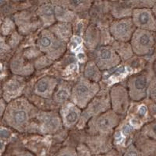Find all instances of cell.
<instances>
[{
    "mask_svg": "<svg viewBox=\"0 0 156 156\" xmlns=\"http://www.w3.org/2000/svg\"><path fill=\"white\" fill-rule=\"evenodd\" d=\"M38 115L37 108L26 98H17L10 101L2 115V120L14 129L20 130Z\"/></svg>",
    "mask_w": 156,
    "mask_h": 156,
    "instance_id": "1",
    "label": "cell"
},
{
    "mask_svg": "<svg viewBox=\"0 0 156 156\" xmlns=\"http://www.w3.org/2000/svg\"><path fill=\"white\" fill-rule=\"evenodd\" d=\"M99 89L98 83L82 76L72 87L70 101L82 110L84 109L97 96Z\"/></svg>",
    "mask_w": 156,
    "mask_h": 156,
    "instance_id": "2",
    "label": "cell"
},
{
    "mask_svg": "<svg viewBox=\"0 0 156 156\" xmlns=\"http://www.w3.org/2000/svg\"><path fill=\"white\" fill-rule=\"evenodd\" d=\"M66 44L49 29L42 30L37 40V48L51 60H55L63 55L66 51Z\"/></svg>",
    "mask_w": 156,
    "mask_h": 156,
    "instance_id": "3",
    "label": "cell"
},
{
    "mask_svg": "<svg viewBox=\"0 0 156 156\" xmlns=\"http://www.w3.org/2000/svg\"><path fill=\"white\" fill-rule=\"evenodd\" d=\"M119 119L120 115L112 109H108L88 121V130L94 134H108L112 133L114 128L119 124Z\"/></svg>",
    "mask_w": 156,
    "mask_h": 156,
    "instance_id": "4",
    "label": "cell"
},
{
    "mask_svg": "<svg viewBox=\"0 0 156 156\" xmlns=\"http://www.w3.org/2000/svg\"><path fill=\"white\" fill-rule=\"evenodd\" d=\"M133 53L140 56L150 55L156 46L154 32L143 29H136L130 40Z\"/></svg>",
    "mask_w": 156,
    "mask_h": 156,
    "instance_id": "5",
    "label": "cell"
},
{
    "mask_svg": "<svg viewBox=\"0 0 156 156\" xmlns=\"http://www.w3.org/2000/svg\"><path fill=\"white\" fill-rule=\"evenodd\" d=\"M151 80L147 73H140L130 76L127 81V90L130 99L140 101L146 98Z\"/></svg>",
    "mask_w": 156,
    "mask_h": 156,
    "instance_id": "6",
    "label": "cell"
},
{
    "mask_svg": "<svg viewBox=\"0 0 156 156\" xmlns=\"http://www.w3.org/2000/svg\"><path fill=\"white\" fill-rule=\"evenodd\" d=\"M136 29L132 17H125L112 22L109 30L116 41L129 42Z\"/></svg>",
    "mask_w": 156,
    "mask_h": 156,
    "instance_id": "7",
    "label": "cell"
},
{
    "mask_svg": "<svg viewBox=\"0 0 156 156\" xmlns=\"http://www.w3.org/2000/svg\"><path fill=\"white\" fill-rule=\"evenodd\" d=\"M111 108L118 115H123L127 112L129 105L128 90L122 85H115L109 92Z\"/></svg>",
    "mask_w": 156,
    "mask_h": 156,
    "instance_id": "8",
    "label": "cell"
},
{
    "mask_svg": "<svg viewBox=\"0 0 156 156\" xmlns=\"http://www.w3.org/2000/svg\"><path fill=\"white\" fill-rule=\"evenodd\" d=\"M94 61L101 70H105L119 65L121 58L112 47L101 46L95 51Z\"/></svg>",
    "mask_w": 156,
    "mask_h": 156,
    "instance_id": "9",
    "label": "cell"
},
{
    "mask_svg": "<svg viewBox=\"0 0 156 156\" xmlns=\"http://www.w3.org/2000/svg\"><path fill=\"white\" fill-rule=\"evenodd\" d=\"M111 108L110 98L106 95L96 96L82 112L80 122L90 120L91 118L106 112Z\"/></svg>",
    "mask_w": 156,
    "mask_h": 156,
    "instance_id": "10",
    "label": "cell"
},
{
    "mask_svg": "<svg viewBox=\"0 0 156 156\" xmlns=\"http://www.w3.org/2000/svg\"><path fill=\"white\" fill-rule=\"evenodd\" d=\"M132 20L136 28L156 31V21L152 9L148 8H134L132 10Z\"/></svg>",
    "mask_w": 156,
    "mask_h": 156,
    "instance_id": "11",
    "label": "cell"
},
{
    "mask_svg": "<svg viewBox=\"0 0 156 156\" xmlns=\"http://www.w3.org/2000/svg\"><path fill=\"white\" fill-rule=\"evenodd\" d=\"M62 105L60 116L62 123L66 127H73L80 122L82 109L71 101L64 103Z\"/></svg>",
    "mask_w": 156,
    "mask_h": 156,
    "instance_id": "12",
    "label": "cell"
},
{
    "mask_svg": "<svg viewBox=\"0 0 156 156\" xmlns=\"http://www.w3.org/2000/svg\"><path fill=\"white\" fill-rule=\"evenodd\" d=\"M25 87V81L23 78L15 76L5 82L2 87V98L5 101L14 100L21 94Z\"/></svg>",
    "mask_w": 156,
    "mask_h": 156,
    "instance_id": "13",
    "label": "cell"
},
{
    "mask_svg": "<svg viewBox=\"0 0 156 156\" xmlns=\"http://www.w3.org/2000/svg\"><path fill=\"white\" fill-rule=\"evenodd\" d=\"M58 83L56 78L51 76H44L36 82L34 92L36 95L43 98H52Z\"/></svg>",
    "mask_w": 156,
    "mask_h": 156,
    "instance_id": "14",
    "label": "cell"
},
{
    "mask_svg": "<svg viewBox=\"0 0 156 156\" xmlns=\"http://www.w3.org/2000/svg\"><path fill=\"white\" fill-rule=\"evenodd\" d=\"M51 4L73 11L84 12L92 5L94 0H50Z\"/></svg>",
    "mask_w": 156,
    "mask_h": 156,
    "instance_id": "15",
    "label": "cell"
},
{
    "mask_svg": "<svg viewBox=\"0 0 156 156\" xmlns=\"http://www.w3.org/2000/svg\"><path fill=\"white\" fill-rule=\"evenodd\" d=\"M42 125V128L48 132L55 131L62 123L61 116L54 112H38L37 116Z\"/></svg>",
    "mask_w": 156,
    "mask_h": 156,
    "instance_id": "16",
    "label": "cell"
},
{
    "mask_svg": "<svg viewBox=\"0 0 156 156\" xmlns=\"http://www.w3.org/2000/svg\"><path fill=\"white\" fill-rule=\"evenodd\" d=\"M37 16L44 27H51L56 20L52 4L46 3L39 6L37 10Z\"/></svg>",
    "mask_w": 156,
    "mask_h": 156,
    "instance_id": "17",
    "label": "cell"
},
{
    "mask_svg": "<svg viewBox=\"0 0 156 156\" xmlns=\"http://www.w3.org/2000/svg\"><path fill=\"white\" fill-rule=\"evenodd\" d=\"M49 30L64 42H67L72 36V27L69 23L58 22L49 27Z\"/></svg>",
    "mask_w": 156,
    "mask_h": 156,
    "instance_id": "18",
    "label": "cell"
},
{
    "mask_svg": "<svg viewBox=\"0 0 156 156\" xmlns=\"http://www.w3.org/2000/svg\"><path fill=\"white\" fill-rule=\"evenodd\" d=\"M71 90L72 88L67 83L62 81L59 83L52 96L54 101L58 105H63L67 102L68 100L70 99Z\"/></svg>",
    "mask_w": 156,
    "mask_h": 156,
    "instance_id": "19",
    "label": "cell"
},
{
    "mask_svg": "<svg viewBox=\"0 0 156 156\" xmlns=\"http://www.w3.org/2000/svg\"><path fill=\"white\" fill-rule=\"evenodd\" d=\"M11 70L17 75H29L34 69L31 64L26 63L23 58L15 57L11 62Z\"/></svg>",
    "mask_w": 156,
    "mask_h": 156,
    "instance_id": "20",
    "label": "cell"
},
{
    "mask_svg": "<svg viewBox=\"0 0 156 156\" xmlns=\"http://www.w3.org/2000/svg\"><path fill=\"white\" fill-rule=\"evenodd\" d=\"M83 75L88 80L98 83L101 79V73L100 68L98 66L94 61H89L86 64L84 70H83Z\"/></svg>",
    "mask_w": 156,
    "mask_h": 156,
    "instance_id": "21",
    "label": "cell"
},
{
    "mask_svg": "<svg viewBox=\"0 0 156 156\" xmlns=\"http://www.w3.org/2000/svg\"><path fill=\"white\" fill-rule=\"evenodd\" d=\"M53 5V4H52ZM54 10H55V18L59 22H66L69 23L74 17V12L69 10V9L63 8L62 6L53 5Z\"/></svg>",
    "mask_w": 156,
    "mask_h": 156,
    "instance_id": "22",
    "label": "cell"
},
{
    "mask_svg": "<svg viewBox=\"0 0 156 156\" xmlns=\"http://www.w3.org/2000/svg\"><path fill=\"white\" fill-rule=\"evenodd\" d=\"M115 46L117 48H114L116 52L119 54L121 58L127 59L129 57H131L133 54V51L132 49L131 44L128 42H120L116 41Z\"/></svg>",
    "mask_w": 156,
    "mask_h": 156,
    "instance_id": "23",
    "label": "cell"
},
{
    "mask_svg": "<svg viewBox=\"0 0 156 156\" xmlns=\"http://www.w3.org/2000/svg\"><path fill=\"white\" fill-rule=\"evenodd\" d=\"M132 6L135 8H151L155 5L156 0H129Z\"/></svg>",
    "mask_w": 156,
    "mask_h": 156,
    "instance_id": "24",
    "label": "cell"
},
{
    "mask_svg": "<svg viewBox=\"0 0 156 156\" xmlns=\"http://www.w3.org/2000/svg\"><path fill=\"white\" fill-rule=\"evenodd\" d=\"M143 133L156 140V122H151L143 128Z\"/></svg>",
    "mask_w": 156,
    "mask_h": 156,
    "instance_id": "25",
    "label": "cell"
},
{
    "mask_svg": "<svg viewBox=\"0 0 156 156\" xmlns=\"http://www.w3.org/2000/svg\"><path fill=\"white\" fill-rule=\"evenodd\" d=\"M148 95L154 102L156 103V76L151 79L148 87Z\"/></svg>",
    "mask_w": 156,
    "mask_h": 156,
    "instance_id": "26",
    "label": "cell"
},
{
    "mask_svg": "<svg viewBox=\"0 0 156 156\" xmlns=\"http://www.w3.org/2000/svg\"><path fill=\"white\" fill-rule=\"evenodd\" d=\"M124 156H140V154L135 148V147L132 145L126 150V153L124 154Z\"/></svg>",
    "mask_w": 156,
    "mask_h": 156,
    "instance_id": "27",
    "label": "cell"
},
{
    "mask_svg": "<svg viewBox=\"0 0 156 156\" xmlns=\"http://www.w3.org/2000/svg\"><path fill=\"white\" fill-rule=\"evenodd\" d=\"M5 100L2 98V100H1V116H2V115H3L5 111L6 106H7L6 104H5Z\"/></svg>",
    "mask_w": 156,
    "mask_h": 156,
    "instance_id": "28",
    "label": "cell"
},
{
    "mask_svg": "<svg viewBox=\"0 0 156 156\" xmlns=\"http://www.w3.org/2000/svg\"><path fill=\"white\" fill-rule=\"evenodd\" d=\"M74 153L72 151H70V150H69V151H63L62 153H61L58 156H74Z\"/></svg>",
    "mask_w": 156,
    "mask_h": 156,
    "instance_id": "29",
    "label": "cell"
},
{
    "mask_svg": "<svg viewBox=\"0 0 156 156\" xmlns=\"http://www.w3.org/2000/svg\"><path fill=\"white\" fill-rule=\"evenodd\" d=\"M151 9H152L153 14H154V18H155V21H156V3H155V5H154V6H153V7L151 8Z\"/></svg>",
    "mask_w": 156,
    "mask_h": 156,
    "instance_id": "30",
    "label": "cell"
},
{
    "mask_svg": "<svg viewBox=\"0 0 156 156\" xmlns=\"http://www.w3.org/2000/svg\"><path fill=\"white\" fill-rule=\"evenodd\" d=\"M106 156H116V154H115V152H113V151H112V152H111V153H109L108 154H107Z\"/></svg>",
    "mask_w": 156,
    "mask_h": 156,
    "instance_id": "31",
    "label": "cell"
},
{
    "mask_svg": "<svg viewBox=\"0 0 156 156\" xmlns=\"http://www.w3.org/2000/svg\"><path fill=\"white\" fill-rule=\"evenodd\" d=\"M154 74H155V76H156V61L155 62H154Z\"/></svg>",
    "mask_w": 156,
    "mask_h": 156,
    "instance_id": "32",
    "label": "cell"
},
{
    "mask_svg": "<svg viewBox=\"0 0 156 156\" xmlns=\"http://www.w3.org/2000/svg\"><path fill=\"white\" fill-rule=\"evenodd\" d=\"M23 156H33V155H31V154H23Z\"/></svg>",
    "mask_w": 156,
    "mask_h": 156,
    "instance_id": "33",
    "label": "cell"
},
{
    "mask_svg": "<svg viewBox=\"0 0 156 156\" xmlns=\"http://www.w3.org/2000/svg\"><path fill=\"white\" fill-rule=\"evenodd\" d=\"M13 1H28V0H13Z\"/></svg>",
    "mask_w": 156,
    "mask_h": 156,
    "instance_id": "34",
    "label": "cell"
}]
</instances>
